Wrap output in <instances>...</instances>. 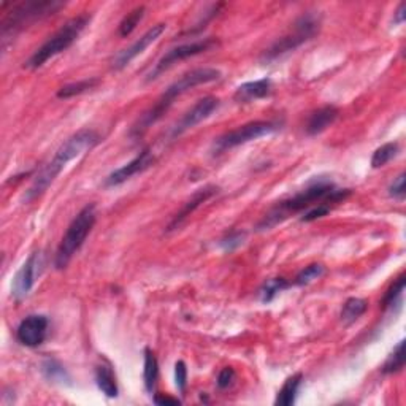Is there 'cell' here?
I'll return each instance as SVG.
<instances>
[{"label": "cell", "mask_w": 406, "mask_h": 406, "mask_svg": "<svg viewBox=\"0 0 406 406\" xmlns=\"http://www.w3.org/2000/svg\"><path fill=\"white\" fill-rule=\"evenodd\" d=\"M221 76H222L221 70L211 69V67L194 69L191 71H187V74L181 75L175 83H171V85L165 89V92L158 99V102H155L151 108L144 111L142 118L137 121V124L132 127L130 135L133 138L142 137L149 127L155 124L159 119H162V116L170 110V107L174 105L178 97H181L183 94H186L187 91H191V89L197 86L210 85V83L218 81Z\"/></svg>", "instance_id": "3957f363"}, {"label": "cell", "mask_w": 406, "mask_h": 406, "mask_svg": "<svg viewBox=\"0 0 406 406\" xmlns=\"http://www.w3.org/2000/svg\"><path fill=\"white\" fill-rule=\"evenodd\" d=\"M144 11H146V8H144L143 5H140V7L133 8V10L130 11V13H127V15L124 16V19L121 21L119 29H118L119 35H121L122 38L129 37L130 33L137 29V26L140 24V21L143 19Z\"/></svg>", "instance_id": "83f0119b"}, {"label": "cell", "mask_w": 406, "mask_h": 406, "mask_svg": "<svg viewBox=\"0 0 406 406\" xmlns=\"http://www.w3.org/2000/svg\"><path fill=\"white\" fill-rule=\"evenodd\" d=\"M154 162H155V158H154L153 151L149 148H144L130 160V162H127L126 165H122V167H119V169H116L115 171H111V174L105 178L103 186L105 187H116V186L124 185V183L127 180H130L132 176L143 174L144 170L151 169Z\"/></svg>", "instance_id": "4fadbf2b"}, {"label": "cell", "mask_w": 406, "mask_h": 406, "mask_svg": "<svg viewBox=\"0 0 406 406\" xmlns=\"http://www.w3.org/2000/svg\"><path fill=\"white\" fill-rule=\"evenodd\" d=\"M42 375L46 378L49 382H54V384L71 386L70 373L58 359H53V357L44 359L42 362Z\"/></svg>", "instance_id": "d6986e66"}, {"label": "cell", "mask_w": 406, "mask_h": 406, "mask_svg": "<svg viewBox=\"0 0 406 406\" xmlns=\"http://www.w3.org/2000/svg\"><path fill=\"white\" fill-rule=\"evenodd\" d=\"M291 286L292 285L286 280V278H282V276L270 278V280H267L262 285V287L259 289V292H257L259 300L262 303L273 302L278 294H281L282 291H286V289H289Z\"/></svg>", "instance_id": "603a6c76"}, {"label": "cell", "mask_w": 406, "mask_h": 406, "mask_svg": "<svg viewBox=\"0 0 406 406\" xmlns=\"http://www.w3.org/2000/svg\"><path fill=\"white\" fill-rule=\"evenodd\" d=\"M338 115H340V110H338L337 107H333V105H325V107H322L311 113L305 130H307L310 137L319 135V133L329 129L333 122L337 121Z\"/></svg>", "instance_id": "e0dca14e"}, {"label": "cell", "mask_w": 406, "mask_h": 406, "mask_svg": "<svg viewBox=\"0 0 406 406\" xmlns=\"http://www.w3.org/2000/svg\"><path fill=\"white\" fill-rule=\"evenodd\" d=\"M49 319L43 314H31L19 322L16 329V340L22 346L37 348L44 343L48 337Z\"/></svg>", "instance_id": "5bb4252c"}, {"label": "cell", "mask_w": 406, "mask_h": 406, "mask_svg": "<svg viewBox=\"0 0 406 406\" xmlns=\"http://www.w3.org/2000/svg\"><path fill=\"white\" fill-rule=\"evenodd\" d=\"M332 211V207L329 203H321V205H316V207L310 208L308 211H305V213L302 214V219L303 222H313L316 219H321L324 218V216H327Z\"/></svg>", "instance_id": "4dcf8cb0"}, {"label": "cell", "mask_w": 406, "mask_h": 406, "mask_svg": "<svg viewBox=\"0 0 406 406\" xmlns=\"http://www.w3.org/2000/svg\"><path fill=\"white\" fill-rule=\"evenodd\" d=\"M325 273V267L322 264H311L308 267H305L303 270H300L296 280H294V285L296 286H308L311 282L319 280V278L324 276Z\"/></svg>", "instance_id": "f1b7e54d"}, {"label": "cell", "mask_w": 406, "mask_h": 406, "mask_svg": "<svg viewBox=\"0 0 406 406\" xmlns=\"http://www.w3.org/2000/svg\"><path fill=\"white\" fill-rule=\"evenodd\" d=\"M167 24L165 22H159V24L153 26L151 29L146 31L143 33L140 38H137L130 46H127L126 49H122L118 54L115 56L113 60H111V69L113 70H122L129 65L133 59L138 58L142 53L146 51V49L151 46L154 42H158L160 35L165 32Z\"/></svg>", "instance_id": "7c38bea8"}, {"label": "cell", "mask_w": 406, "mask_h": 406, "mask_svg": "<svg viewBox=\"0 0 406 406\" xmlns=\"http://www.w3.org/2000/svg\"><path fill=\"white\" fill-rule=\"evenodd\" d=\"M99 143L100 135L92 129L78 130L74 135L67 138L65 143L60 144V148L56 151L54 158L49 160L46 167H43L40 174L33 178L32 186L29 187V191L26 192L24 202L29 203L32 200L43 196V194L48 191V187L56 181V178L60 175V171L65 169L67 164H70L71 160H75L76 158H80V155L91 151V149L94 146H97Z\"/></svg>", "instance_id": "7a4b0ae2"}, {"label": "cell", "mask_w": 406, "mask_h": 406, "mask_svg": "<svg viewBox=\"0 0 406 406\" xmlns=\"http://www.w3.org/2000/svg\"><path fill=\"white\" fill-rule=\"evenodd\" d=\"M303 381V375L302 373H296L292 376H289L285 381V384L280 389L278 396L275 398V405L276 406H292L297 402V396L300 391V386H302Z\"/></svg>", "instance_id": "ffe728a7"}, {"label": "cell", "mask_w": 406, "mask_h": 406, "mask_svg": "<svg viewBox=\"0 0 406 406\" xmlns=\"http://www.w3.org/2000/svg\"><path fill=\"white\" fill-rule=\"evenodd\" d=\"M281 129L280 121H253L248 122L235 130L226 132L224 135L218 137L213 143V154L219 155L222 153L229 151L242 144H246L249 142L259 140L262 137H269Z\"/></svg>", "instance_id": "ba28073f"}, {"label": "cell", "mask_w": 406, "mask_h": 406, "mask_svg": "<svg viewBox=\"0 0 406 406\" xmlns=\"http://www.w3.org/2000/svg\"><path fill=\"white\" fill-rule=\"evenodd\" d=\"M405 18H406V5L405 2H402L398 5V8L394 11V24L402 26L405 22Z\"/></svg>", "instance_id": "d590c367"}, {"label": "cell", "mask_w": 406, "mask_h": 406, "mask_svg": "<svg viewBox=\"0 0 406 406\" xmlns=\"http://www.w3.org/2000/svg\"><path fill=\"white\" fill-rule=\"evenodd\" d=\"M244 238H246V233L244 232L230 230L219 240V248L226 253H233L244 243Z\"/></svg>", "instance_id": "f546056e"}, {"label": "cell", "mask_w": 406, "mask_h": 406, "mask_svg": "<svg viewBox=\"0 0 406 406\" xmlns=\"http://www.w3.org/2000/svg\"><path fill=\"white\" fill-rule=\"evenodd\" d=\"M406 285V275L402 273L396 281L392 282L391 287L387 289L384 298H382V308L384 310H394V307H400L405 292Z\"/></svg>", "instance_id": "cb8c5ba5"}, {"label": "cell", "mask_w": 406, "mask_h": 406, "mask_svg": "<svg viewBox=\"0 0 406 406\" xmlns=\"http://www.w3.org/2000/svg\"><path fill=\"white\" fill-rule=\"evenodd\" d=\"M405 369V340L398 341V344L394 348V351L389 354V357L386 359L384 365H382L381 371L384 375H394L398 373Z\"/></svg>", "instance_id": "484cf974"}, {"label": "cell", "mask_w": 406, "mask_h": 406, "mask_svg": "<svg viewBox=\"0 0 406 406\" xmlns=\"http://www.w3.org/2000/svg\"><path fill=\"white\" fill-rule=\"evenodd\" d=\"M319 29H321L319 15L316 13L302 15L296 22H294L292 29L289 31L286 35L278 38L269 49H265V53L262 54L260 60H262L264 64L275 62V60L281 59L282 56L296 51V49L302 46L303 43H307L311 38H314L319 33Z\"/></svg>", "instance_id": "52a82bcc"}, {"label": "cell", "mask_w": 406, "mask_h": 406, "mask_svg": "<svg viewBox=\"0 0 406 406\" xmlns=\"http://www.w3.org/2000/svg\"><path fill=\"white\" fill-rule=\"evenodd\" d=\"M97 221V210L96 205L89 203L78 213L74 221L70 222L69 229H67L65 235L60 240L58 251L54 255V267L58 270H64L69 267L71 259L75 257V254L80 251L83 244H85L86 238L91 230L94 229Z\"/></svg>", "instance_id": "5b68a950"}, {"label": "cell", "mask_w": 406, "mask_h": 406, "mask_svg": "<svg viewBox=\"0 0 406 406\" xmlns=\"http://www.w3.org/2000/svg\"><path fill=\"white\" fill-rule=\"evenodd\" d=\"M143 354H144V364H143L144 389H146L148 394H153L155 389V382H158V378H159V362H158V359H155L154 353L149 348L144 349Z\"/></svg>", "instance_id": "7402d4cb"}, {"label": "cell", "mask_w": 406, "mask_h": 406, "mask_svg": "<svg viewBox=\"0 0 406 406\" xmlns=\"http://www.w3.org/2000/svg\"><path fill=\"white\" fill-rule=\"evenodd\" d=\"M405 180H406V175L405 174H400L391 186H389V196L396 200H405L406 196V186H405Z\"/></svg>", "instance_id": "d6a6232c"}, {"label": "cell", "mask_w": 406, "mask_h": 406, "mask_svg": "<svg viewBox=\"0 0 406 406\" xmlns=\"http://www.w3.org/2000/svg\"><path fill=\"white\" fill-rule=\"evenodd\" d=\"M89 22H91V15L87 13L78 15L75 18L67 21L58 32L53 33V35L26 60L24 62L26 69L31 70L40 69V67L46 64L48 60H51L58 54L67 51V49L80 38Z\"/></svg>", "instance_id": "277c9868"}, {"label": "cell", "mask_w": 406, "mask_h": 406, "mask_svg": "<svg viewBox=\"0 0 406 406\" xmlns=\"http://www.w3.org/2000/svg\"><path fill=\"white\" fill-rule=\"evenodd\" d=\"M175 384L180 394L186 392L187 387V366L185 360H178L175 364Z\"/></svg>", "instance_id": "1f68e13d"}, {"label": "cell", "mask_w": 406, "mask_h": 406, "mask_svg": "<svg viewBox=\"0 0 406 406\" xmlns=\"http://www.w3.org/2000/svg\"><path fill=\"white\" fill-rule=\"evenodd\" d=\"M351 194V189H340L327 176H314L302 191L275 203L269 210V213H265L264 218L257 222L255 229L257 232L271 230L294 214L305 213V211L321 203H329L330 207H333V205L344 202Z\"/></svg>", "instance_id": "6da1fadb"}, {"label": "cell", "mask_w": 406, "mask_h": 406, "mask_svg": "<svg viewBox=\"0 0 406 406\" xmlns=\"http://www.w3.org/2000/svg\"><path fill=\"white\" fill-rule=\"evenodd\" d=\"M11 11H3L5 18L2 21V37L7 40V37L15 35L19 31L24 29L32 22L40 21L46 16L54 15L56 11L65 7L64 2L58 0H27L21 3H10Z\"/></svg>", "instance_id": "8992f818"}, {"label": "cell", "mask_w": 406, "mask_h": 406, "mask_svg": "<svg viewBox=\"0 0 406 406\" xmlns=\"http://www.w3.org/2000/svg\"><path fill=\"white\" fill-rule=\"evenodd\" d=\"M398 151H400L398 143L392 142L382 144V146L378 148L373 155H371V167H373V169H381V167L387 165L394 158H397Z\"/></svg>", "instance_id": "4316f807"}, {"label": "cell", "mask_w": 406, "mask_h": 406, "mask_svg": "<svg viewBox=\"0 0 406 406\" xmlns=\"http://www.w3.org/2000/svg\"><path fill=\"white\" fill-rule=\"evenodd\" d=\"M219 44V42L216 38H203V40H196L191 43H185V44H178V46L171 48L167 51L162 58L159 59V62L154 65V69L149 71L146 81H153L155 78H159L160 75L171 69L175 64L181 62V60H186L189 58H194V56H198L202 53L211 51V49L216 48Z\"/></svg>", "instance_id": "9c48e42d"}, {"label": "cell", "mask_w": 406, "mask_h": 406, "mask_svg": "<svg viewBox=\"0 0 406 406\" xmlns=\"http://www.w3.org/2000/svg\"><path fill=\"white\" fill-rule=\"evenodd\" d=\"M218 192H219V187L214 186V185H207V186L197 189V191L191 196V198H187L186 202L183 203L181 210L178 211L174 218H171L170 224L167 226V232H174L176 229H180V227L185 224V221L194 213V211L202 207L205 202H208V200L211 197H214Z\"/></svg>", "instance_id": "9a60e30c"}, {"label": "cell", "mask_w": 406, "mask_h": 406, "mask_svg": "<svg viewBox=\"0 0 406 406\" xmlns=\"http://www.w3.org/2000/svg\"><path fill=\"white\" fill-rule=\"evenodd\" d=\"M219 105H221V100L214 96H207V97L200 99L198 102L194 105L191 110H187L186 113L181 116V119L171 127L169 133L171 140L181 137L183 133H186L187 130H191L197 124H200V122L208 119L210 116L219 108Z\"/></svg>", "instance_id": "30bf717a"}, {"label": "cell", "mask_w": 406, "mask_h": 406, "mask_svg": "<svg viewBox=\"0 0 406 406\" xmlns=\"http://www.w3.org/2000/svg\"><path fill=\"white\" fill-rule=\"evenodd\" d=\"M237 380V373L232 366H226L222 369L218 375V380H216V384H218L219 389H229L233 386V382Z\"/></svg>", "instance_id": "836d02e7"}, {"label": "cell", "mask_w": 406, "mask_h": 406, "mask_svg": "<svg viewBox=\"0 0 406 406\" xmlns=\"http://www.w3.org/2000/svg\"><path fill=\"white\" fill-rule=\"evenodd\" d=\"M154 403L155 405H160V406H167V405H171V406H178L181 405V400L176 398V397H170V396H164V394H155L154 396Z\"/></svg>", "instance_id": "e575fe53"}, {"label": "cell", "mask_w": 406, "mask_h": 406, "mask_svg": "<svg viewBox=\"0 0 406 406\" xmlns=\"http://www.w3.org/2000/svg\"><path fill=\"white\" fill-rule=\"evenodd\" d=\"M99 83H100L99 78H87V80L70 83V85H65L59 89L58 99H71L75 96H81V94H85L96 87Z\"/></svg>", "instance_id": "d4e9b609"}, {"label": "cell", "mask_w": 406, "mask_h": 406, "mask_svg": "<svg viewBox=\"0 0 406 406\" xmlns=\"http://www.w3.org/2000/svg\"><path fill=\"white\" fill-rule=\"evenodd\" d=\"M96 384L99 391L108 398H116L119 394L118 382L113 369L108 364H100L96 366Z\"/></svg>", "instance_id": "ac0fdd59"}, {"label": "cell", "mask_w": 406, "mask_h": 406, "mask_svg": "<svg viewBox=\"0 0 406 406\" xmlns=\"http://www.w3.org/2000/svg\"><path fill=\"white\" fill-rule=\"evenodd\" d=\"M43 270V254L40 251L32 253L16 273L11 286V294L16 300H22L29 296Z\"/></svg>", "instance_id": "8fae6325"}, {"label": "cell", "mask_w": 406, "mask_h": 406, "mask_svg": "<svg viewBox=\"0 0 406 406\" xmlns=\"http://www.w3.org/2000/svg\"><path fill=\"white\" fill-rule=\"evenodd\" d=\"M271 91H273V81L270 78H262V80L243 83L242 86L237 87L233 99L237 103H249L269 97Z\"/></svg>", "instance_id": "2e32d148"}, {"label": "cell", "mask_w": 406, "mask_h": 406, "mask_svg": "<svg viewBox=\"0 0 406 406\" xmlns=\"http://www.w3.org/2000/svg\"><path fill=\"white\" fill-rule=\"evenodd\" d=\"M366 310H369V302H366V300L359 298V297L348 298L341 308V314H340L341 322L346 325H351L355 321L362 318V316L366 313Z\"/></svg>", "instance_id": "44dd1931"}]
</instances>
